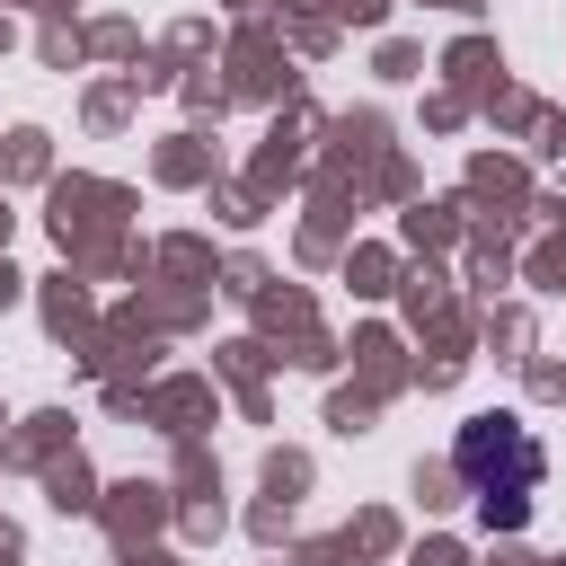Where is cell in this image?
Masks as SVG:
<instances>
[{
  "label": "cell",
  "instance_id": "obj_1",
  "mask_svg": "<svg viewBox=\"0 0 566 566\" xmlns=\"http://www.w3.org/2000/svg\"><path fill=\"white\" fill-rule=\"evenodd\" d=\"M451 469H460V486L478 495V522H486V531H522L548 460H539V433H531L522 416H478V424H460Z\"/></svg>",
  "mask_w": 566,
  "mask_h": 566
}]
</instances>
